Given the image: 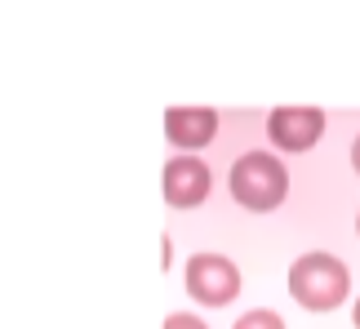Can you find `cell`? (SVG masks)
Segmentation results:
<instances>
[{"instance_id":"obj_3","label":"cell","mask_w":360,"mask_h":329,"mask_svg":"<svg viewBox=\"0 0 360 329\" xmlns=\"http://www.w3.org/2000/svg\"><path fill=\"white\" fill-rule=\"evenodd\" d=\"M183 280L200 307H227L240 294V267L223 254H191L183 267Z\"/></svg>"},{"instance_id":"obj_8","label":"cell","mask_w":360,"mask_h":329,"mask_svg":"<svg viewBox=\"0 0 360 329\" xmlns=\"http://www.w3.org/2000/svg\"><path fill=\"white\" fill-rule=\"evenodd\" d=\"M165 329H210L200 316H191V311H174L169 321H165Z\"/></svg>"},{"instance_id":"obj_10","label":"cell","mask_w":360,"mask_h":329,"mask_svg":"<svg viewBox=\"0 0 360 329\" xmlns=\"http://www.w3.org/2000/svg\"><path fill=\"white\" fill-rule=\"evenodd\" d=\"M352 164H356V174H360V134H356V143H352Z\"/></svg>"},{"instance_id":"obj_9","label":"cell","mask_w":360,"mask_h":329,"mask_svg":"<svg viewBox=\"0 0 360 329\" xmlns=\"http://www.w3.org/2000/svg\"><path fill=\"white\" fill-rule=\"evenodd\" d=\"M160 258H165V267H169V263H174V240H169V236H165V240H160Z\"/></svg>"},{"instance_id":"obj_1","label":"cell","mask_w":360,"mask_h":329,"mask_svg":"<svg viewBox=\"0 0 360 329\" xmlns=\"http://www.w3.org/2000/svg\"><path fill=\"white\" fill-rule=\"evenodd\" d=\"M289 294L307 311H334V307L347 303V294H352V271H347L342 258L325 254V250H311V254L294 258V267H289Z\"/></svg>"},{"instance_id":"obj_4","label":"cell","mask_w":360,"mask_h":329,"mask_svg":"<svg viewBox=\"0 0 360 329\" xmlns=\"http://www.w3.org/2000/svg\"><path fill=\"white\" fill-rule=\"evenodd\" d=\"M267 138L281 152H311L325 138V112L321 107H276L267 116Z\"/></svg>"},{"instance_id":"obj_6","label":"cell","mask_w":360,"mask_h":329,"mask_svg":"<svg viewBox=\"0 0 360 329\" xmlns=\"http://www.w3.org/2000/svg\"><path fill=\"white\" fill-rule=\"evenodd\" d=\"M165 138L183 156H196L200 147L218 138V112L214 107H169L165 112Z\"/></svg>"},{"instance_id":"obj_12","label":"cell","mask_w":360,"mask_h":329,"mask_svg":"<svg viewBox=\"0 0 360 329\" xmlns=\"http://www.w3.org/2000/svg\"><path fill=\"white\" fill-rule=\"evenodd\" d=\"M356 231H360V218H356Z\"/></svg>"},{"instance_id":"obj_5","label":"cell","mask_w":360,"mask_h":329,"mask_svg":"<svg viewBox=\"0 0 360 329\" xmlns=\"http://www.w3.org/2000/svg\"><path fill=\"white\" fill-rule=\"evenodd\" d=\"M160 187H165V200H169L174 209H196V205H205V196H210L214 174L200 156H174V160H165Z\"/></svg>"},{"instance_id":"obj_2","label":"cell","mask_w":360,"mask_h":329,"mask_svg":"<svg viewBox=\"0 0 360 329\" xmlns=\"http://www.w3.org/2000/svg\"><path fill=\"white\" fill-rule=\"evenodd\" d=\"M227 187H231V196H236L240 209L271 214L276 205L289 196V169L281 164V156H271V152H245L231 164Z\"/></svg>"},{"instance_id":"obj_7","label":"cell","mask_w":360,"mask_h":329,"mask_svg":"<svg viewBox=\"0 0 360 329\" xmlns=\"http://www.w3.org/2000/svg\"><path fill=\"white\" fill-rule=\"evenodd\" d=\"M231 329H285V321L276 316V311H267V307H258V311H245V316L231 325Z\"/></svg>"},{"instance_id":"obj_11","label":"cell","mask_w":360,"mask_h":329,"mask_svg":"<svg viewBox=\"0 0 360 329\" xmlns=\"http://www.w3.org/2000/svg\"><path fill=\"white\" fill-rule=\"evenodd\" d=\"M352 325L360 329V298H356V307H352Z\"/></svg>"}]
</instances>
